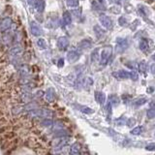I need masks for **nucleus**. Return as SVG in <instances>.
<instances>
[{
	"label": "nucleus",
	"mask_w": 155,
	"mask_h": 155,
	"mask_svg": "<svg viewBox=\"0 0 155 155\" xmlns=\"http://www.w3.org/2000/svg\"><path fill=\"white\" fill-rule=\"evenodd\" d=\"M128 47H129V43L127 39H125V38H117L116 39V45H115L116 53H123L128 49Z\"/></svg>",
	"instance_id": "f257e3e1"
},
{
	"label": "nucleus",
	"mask_w": 155,
	"mask_h": 155,
	"mask_svg": "<svg viewBox=\"0 0 155 155\" xmlns=\"http://www.w3.org/2000/svg\"><path fill=\"white\" fill-rule=\"evenodd\" d=\"M112 54H113L112 47H107V48L104 49L102 50V52H101V58H100L101 65H107V63L109 62Z\"/></svg>",
	"instance_id": "f03ea898"
},
{
	"label": "nucleus",
	"mask_w": 155,
	"mask_h": 155,
	"mask_svg": "<svg viewBox=\"0 0 155 155\" xmlns=\"http://www.w3.org/2000/svg\"><path fill=\"white\" fill-rule=\"evenodd\" d=\"M99 21H100L101 24H102L103 26L105 27L107 30H112V29H113V23L112 18H110L109 17V16H106V15H100Z\"/></svg>",
	"instance_id": "7ed1b4c3"
},
{
	"label": "nucleus",
	"mask_w": 155,
	"mask_h": 155,
	"mask_svg": "<svg viewBox=\"0 0 155 155\" xmlns=\"http://www.w3.org/2000/svg\"><path fill=\"white\" fill-rule=\"evenodd\" d=\"M12 18H5L4 20L0 21V33H4L7 31L9 28L12 26Z\"/></svg>",
	"instance_id": "20e7f679"
},
{
	"label": "nucleus",
	"mask_w": 155,
	"mask_h": 155,
	"mask_svg": "<svg viewBox=\"0 0 155 155\" xmlns=\"http://www.w3.org/2000/svg\"><path fill=\"white\" fill-rule=\"evenodd\" d=\"M57 47L60 50H66L69 47V39L67 37H59L57 40Z\"/></svg>",
	"instance_id": "39448f33"
},
{
	"label": "nucleus",
	"mask_w": 155,
	"mask_h": 155,
	"mask_svg": "<svg viewBox=\"0 0 155 155\" xmlns=\"http://www.w3.org/2000/svg\"><path fill=\"white\" fill-rule=\"evenodd\" d=\"M30 30H31V33H32L34 36H40V35H42V33H43L41 27L38 25L36 21H31L30 23Z\"/></svg>",
	"instance_id": "423d86ee"
},
{
	"label": "nucleus",
	"mask_w": 155,
	"mask_h": 155,
	"mask_svg": "<svg viewBox=\"0 0 155 155\" xmlns=\"http://www.w3.org/2000/svg\"><path fill=\"white\" fill-rule=\"evenodd\" d=\"M113 76L118 80H126V79L130 78V72H127L125 70H119L117 72L113 73Z\"/></svg>",
	"instance_id": "0eeeda50"
},
{
	"label": "nucleus",
	"mask_w": 155,
	"mask_h": 155,
	"mask_svg": "<svg viewBox=\"0 0 155 155\" xmlns=\"http://www.w3.org/2000/svg\"><path fill=\"white\" fill-rule=\"evenodd\" d=\"M80 56H81L80 52H77V50H70V52L67 53V59L69 60V62H71V63H74L77 61V60H79Z\"/></svg>",
	"instance_id": "6e6552de"
},
{
	"label": "nucleus",
	"mask_w": 155,
	"mask_h": 155,
	"mask_svg": "<svg viewBox=\"0 0 155 155\" xmlns=\"http://www.w3.org/2000/svg\"><path fill=\"white\" fill-rule=\"evenodd\" d=\"M91 46H92V42H91V40L84 39V40H81V42L79 43V48H80L81 50L90 49Z\"/></svg>",
	"instance_id": "1a4fd4ad"
},
{
	"label": "nucleus",
	"mask_w": 155,
	"mask_h": 155,
	"mask_svg": "<svg viewBox=\"0 0 155 155\" xmlns=\"http://www.w3.org/2000/svg\"><path fill=\"white\" fill-rule=\"evenodd\" d=\"M139 48L142 50V52H148L149 50V42L147 39H142L140 41V45H139Z\"/></svg>",
	"instance_id": "9d476101"
},
{
	"label": "nucleus",
	"mask_w": 155,
	"mask_h": 155,
	"mask_svg": "<svg viewBox=\"0 0 155 155\" xmlns=\"http://www.w3.org/2000/svg\"><path fill=\"white\" fill-rule=\"evenodd\" d=\"M95 100L98 104L103 105L106 101V95L103 92H101V91H96L95 92Z\"/></svg>",
	"instance_id": "9b49d317"
},
{
	"label": "nucleus",
	"mask_w": 155,
	"mask_h": 155,
	"mask_svg": "<svg viewBox=\"0 0 155 155\" xmlns=\"http://www.w3.org/2000/svg\"><path fill=\"white\" fill-rule=\"evenodd\" d=\"M45 7H46V3L44 0H37V1L35 2V8L39 13L44 12Z\"/></svg>",
	"instance_id": "f8f14e48"
},
{
	"label": "nucleus",
	"mask_w": 155,
	"mask_h": 155,
	"mask_svg": "<svg viewBox=\"0 0 155 155\" xmlns=\"http://www.w3.org/2000/svg\"><path fill=\"white\" fill-rule=\"evenodd\" d=\"M63 23L65 25H70L72 23V16L67 11L63 13Z\"/></svg>",
	"instance_id": "ddd939ff"
},
{
	"label": "nucleus",
	"mask_w": 155,
	"mask_h": 155,
	"mask_svg": "<svg viewBox=\"0 0 155 155\" xmlns=\"http://www.w3.org/2000/svg\"><path fill=\"white\" fill-rule=\"evenodd\" d=\"M93 30H94V32H95L97 38H102L105 36V30L102 29L99 25H95V26L93 27Z\"/></svg>",
	"instance_id": "4468645a"
},
{
	"label": "nucleus",
	"mask_w": 155,
	"mask_h": 155,
	"mask_svg": "<svg viewBox=\"0 0 155 155\" xmlns=\"http://www.w3.org/2000/svg\"><path fill=\"white\" fill-rule=\"evenodd\" d=\"M138 69L139 71H140L141 73H143V74H145L147 71V64L145 61H141L140 63L138 64Z\"/></svg>",
	"instance_id": "2eb2a0df"
},
{
	"label": "nucleus",
	"mask_w": 155,
	"mask_h": 155,
	"mask_svg": "<svg viewBox=\"0 0 155 155\" xmlns=\"http://www.w3.org/2000/svg\"><path fill=\"white\" fill-rule=\"evenodd\" d=\"M147 99L145 97L138 98V99L134 102V106H135V107H141V106L144 105V104L147 103Z\"/></svg>",
	"instance_id": "dca6fc26"
},
{
	"label": "nucleus",
	"mask_w": 155,
	"mask_h": 155,
	"mask_svg": "<svg viewBox=\"0 0 155 155\" xmlns=\"http://www.w3.org/2000/svg\"><path fill=\"white\" fill-rule=\"evenodd\" d=\"M144 131V127L143 126H137V127H134L131 130V134L132 135H141Z\"/></svg>",
	"instance_id": "f3484780"
},
{
	"label": "nucleus",
	"mask_w": 155,
	"mask_h": 155,
	"mask_svg": "<svg viewBox=\"0 0 155 155\" xmlns=\"http://www.w3.org/2000/svg\"><path fill=\"white\" fill-rule=\"evenodd\" d=\"M37 45L38 47L41 49V50H46L47 49V44H46V41L43 39V38H39L37 41Z\"/></svg>",
	"instance_id": "a211bd4d"
},
{
	"label": "nucleus",
	"mask_w": 155,
	"mask_h": 155,
	"mask_svg": "<svg viewBox=\"0 0 155 155\" xmlns=\"http://www.w3.org/2000/svg\"><path fill=\"white\" fill-rule=\"evenodd\" d=\"M54 91H53V89H52L50 88V90L47 91V93H46V96H47V99H48L49 101H53L54 100Z\"/></svg>",
	"instance_id": "6ab92c4d"
},
{
	"label": "nucleus",
	"mask_w": 155,
	"mask_h": 155,
	"mask_svg": "<svg viewBox=\"0 0 155 155\" xmlns=\"http://www.w3.org/2000/svg\"><path fill=\"white\" fill-rule=\"evenodd\" d=\"M147 116L149 119L155 118V107L150 108V109L147 110Z\"/></svg>",
	"instance_id": "aec40b11"
},
{
	"label": "nucleus",
	"mask_w": 155,
	"mask_h": 155,
	"mask_svg": "<svg viewBox=\"0 0 155 155\" xmlns=\"http://www.w3.org/2000/svg\"><path fill=\"white\" fill-rule=\"evenodd\" d=\"M110 102L112 105H117L119 103V98L116 96V95H110Z\"/></svg>",
	"instance_id": "412c9836"
},
{
	"label": "nucleus",
	"mask_w": 155,
	"mask_h": 155,
	"mask_svg": "<svg viewBox=\"0 0 155 155\" xmlns=\"http://www.w3.org/2000/svg\"><path fill=\"white\" fill-rule=\"evenodd\" d=\"M66 2H67V5L69 7H72V8L77 7L79 5V0H66Z\"/></svg>",
	"instance_id": "4be33fe9"
},
{
	"label": "nucleus",
	"mask_w": 155,
	"mask_h": 155,
	"mask_svg": "<svg viewBox=\"0 0 155 155\" xmlns=\"http://www.w3.org/2000/svg\"><path fill=\"white\" fill-rule=\"evenodd\" d=\"M98 56H99V50H93L92 53H91V60H92L93 62H95L98 60Z\"/></svg>",
	"instance_id": "5701e85b"
},
{
	"label": "nucleus",
	"mask_w": 155,
	"mask_h": 155,
	"mask_svg": "<svg viewBox=\"0 0 155 155\" xmlns=\"http://www.w3.org/2000/svg\"><path fill=\"white\" fill-rule=\"evenodd\" d=\"M81 110L84 113H86V115H90V113H93L94 110L92 109H90V108L88 107H83L81 108Z\"/></svg>",
	"instance_id": "b1692460"
},
{
	"label": "nucleus",
	"mask_w": 155,
	"mask_h": 155,
	"mask_svg": "<svg viewBox=\"0 0 155 155\" xmlns=\"http://www.w3.org/2000/svg\"><path fill=\"white\" fill-rule=\"evenodd\" d=\"M130 79L133 81H137L138 79H139V76L137 74V72H135V71H131L130 72Z\"/></svg>",
	"instance_id": "393cba45"
},
{
	"label": "nucleus",
	"mask_w": 155,
	"mask_h": 155,
	"mask_svg": "<svg viewBox=\"0 0 155 155\" xmlns=\"http://www.w3.org/2000/svg\"><path fill=\"white\" fill-rule=\"evenodd\" d=\"M145 149H147V150H149V151L155 150V143H151V144H147V147H145Z\"/></svg>",
	"instance_id": "a878e982"
},
{
	"label": "nucleus",
	"mask_w": 155,
	"mask_h": 155,
	"mask_svg": "<svg viewBox=\"0 0 155 155\" xmlns=\"http://www.w3.org/2000/svg\"><path fill=\"white\" fill-rule=\"evenodd\" d=\"M118 23L119 25H122V26H124V25L127 23V21H126V18L124 17H121V18H119V20H118Z\"/></svg>",
	"instance_id": "bb28decb"
},
{
	"label": "nucleus",
	"mask_w": 155,
	"mask_h": 155,
	"mask_svg": "<svg viewBox=\"0 0 155 155\" xmlns=\"http://www.w3.org/2000/svg\"><path fill=\"white\" fill-rule=\"evenodd\" d=\"M81 13V9H74V10H73V14H74L76 17H80Z\"/></svg>",
	"instance_id": "cd10ccee"
},
{
	"label": "nucleus",
	"mask_w": 155,
	"mask_h": 155,
	"mask_svg": "<svg viewBox=\"0 0 155 155\" xmlns=\"http://www.w3.org/2000/svg\"><path fill=\"white\" fill-rule=\"evenodd\" d=\"M135 124V119L134 118H130L128 119V122H127V125L129 126V127H132L133 125Z\"/></svg>",
	"instance_id": "c85d7f7f"
},
{
	"label": "nucleus",
	"mask_w": 155,
	"mask_h": 155,
	"mask_svg": "<svg viewBox=\"0 0 155 155\" xmlns=\"http://www.w3.org/2000/svg\"><path fill=\"white\" fill-rule=\"evenodd\" d=\"M150 73H151V74L155 75V63H153V64L150 65Z\"/></svg>",
	"instance_id": "c756f323"
},
{
	"label": "nucleus",
	"mask_w": 155,
	"mask_h": 155,
	"mask_svg": "<svg viewBox=\"0 0 155 155\" xmlns=\"http://www.w3.org/2000/svg\"><path fill=\"white\" fill-rule=\"evenodd\" d=\"M63 65H64V59L60 58V59L58 60V66H59V67H62Z\"/></svg>",
	"instance_id": "7c9ffc66"
},
{
	"label": "nucleus",
	"mask_w": 155,
	"mask_h": 155,
	"mask_svg": "<svg viewBox=\"0 0 155 155\" xmlns=\"http://www.w3.org/2000/svg\"><path fill=\"white\" fill-rule=\"evenodd\" d=\"M112 1L113 3H115V4H117V5H121V2H120V0H112Z\"/></svg>",
	"instance_id": "2f4dec72"
},
{
	"label": "nucleus",
	"mask_w": 155,
	"mask_h": 155,
	"mask_svg": "<svg viewBox=\"0 0 155 155\" xmlns=\"http://www.w3.org/2000/svg\"><path fill=\"white\" fill-rule=\"evenodd\" d=\"M154 91V88L153 87H148V89H147V92L148 93H151V92H153Z\"/></svg>",
	"instance_id": "473e14b6"
},
{
	"label": "nucleus",
	"mask_w": 155,
	"mask_h": 155,
	"mask_svg": "<svg viewBox=\"0 0 155 155\" xmlns=\"http://www.w3.org/2000/svg\"><path fill=\"white\" fill-rule=\"evenodd\" d=\"M104 1H105V0H98V2H99V3H101V4H103V3H104Z\"/></svg>",
	"instance_id": "72a5a7b5"
},
{
	"label": "nucleus",
	"mask_w": 155,
	"mask_h": 155,
	"mask_svg": "<svg viewBox=\"0 0 155 155\" xmlns=\"http://www.w3.org/2000/svg\"><path fill=\"white\" fill-rule=\"evenodd\" d=\"M152 58H153V59H154V60H155V53H154V54H153V55H152Z\"/></svg>",
	"instance_id": "f704fd0d"
}]
</instances>
